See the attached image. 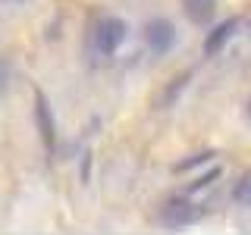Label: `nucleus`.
Instances as JSON below:
<instances>
[{
    "mask_svg": "<svg viewBox=\"0 0 251 235\" xmlns=\"http://www.w3.org/2000/svg\"><path fill=\"white\" fill-rule=\"evenodd\" d=\"M126 22L116 16H98L88 25V53L94 60H113L126 41Z\"/></svg>",
    "mask_w": 251,
    "mask_h": 235,
    "instance_id": "f257e3e1",
    "label": "nucleus"
},
{
    "mask_svg": "<svg viewBox=\"0 0 251 235\" xmlns=\"http://www.w3.org/2000/svg\"><path fill=\"white\" fill-rule=\"evenodd\" d=\"M145 41H148V50H151L154 57H163V53L176 44V31H173V25L167 19H151L148 28H145Z\"/></svg>",
    "mask_w": 251,
    "mask_h": 235,
    "instance_id": "f03ea898",
    "label": "nucleus"
},
{
    "mask_svg": "<svg viewBox=\"0 0 251 235\" xmlns=\"http://www.w3.org/2000/svg\"><path fill=\"white\" fill-rule=\"evenodd\" d=\"M204 213V210L198 207V204H188L182 198H176V201H167L160 207V223H167V226H188V223H195Z\"/></svg>",
    "mask_w": 251,
    "mask_h": 235,
    "instance_id": "7ed1b4c3",
    "label": "nucleus"
},
{
    "mask_svg": "<svg viewBox=\"0 0 251 235\" xmlns=\"http://www.w3.org/2000/svg\"><path fill=\"white\" fill-rule=\"evenodd\" d=\"M35 116H38V129H41V138H44V144L47 147H53V116H50V107H47V100H44V94L41 91H35Z\"/></svg>",
    "mask_w": 251,
    "mask_h": 235,
    "instance_id": "20e7f679",
    "label": "nucleus"
},
{
    "mask_svg": "<svg viewBox=\"0 0 251 235\" xmlns=\"http://www.w3.org/2000/svg\"><path fill=\"white\" fill-rule=\"evenodd\" d=\"M185 16L195 22V25H207L217 13V0H182Z\"/></svg>",
    "mask_w": 251,
    "mask_h": 235,
    "instance_id": "39448f33",
    "label": "nucleus"
},
{
    "mask_svg": "<svg viewBox=\"0 0 251 235\" xmlns=\"http://www.w3.org/2000/svg\"><path fill=\"white\" fill-rule=\"evenodd\" d=\"M235 28H239V22H235V19H226L223 25H217V28L207 35V41H204V53H207V57H214L220 47H223V44L235 35Z\"/></svg>",
    "mask_w": 251,
    "mask_h": 235,
    "instance_id": "423d86ee",
    "label": "nucleus"
},
{
    "mask_svg": "<svg viewBox=\"0 0 251 235\" xmlns=\"http://www.w3.org/2000/svg\"><path fill=\"white\" fill-rule=\"evenodd\" d=\"M232 201L242 204V207H251V172H245V176L235 182V188H232Z\"/></svg>",
    "mask_w": 251,
    "mask_h": 235,
    "instance_id": "0eeeda50",
    "label": "nucleus"
},
{
    "mask_svg": "<svg viewBox=\"0 0 251 235\" xmlns=\"http://www.w3.org/2000/svg\"><path fill=\"white\" fill-rule=\"evenodd\" d=\"M3 82H6V66L0 63V88H3Z\"/></svg>",
    "mask_w": 251,
    "mask_h": 235,
    "instance_id": "6e6552de",
    "label": "nucleus"
},
{
    "mask_svg": "<svg viewBox=\"0 0 251 235\" xmlns=\"http://www.w3.org/2000/svg\"><path fill=\"white\" fill-rule=\"evenodd\" d=\"M248 119H251V100H248Z\"/></svg>",
    "mask_w": 251,
    "mask_h": 235,
    "instance_id": "1a4fd4ad",
    "label": "nucleus"
}]
</instances>
